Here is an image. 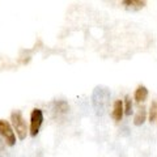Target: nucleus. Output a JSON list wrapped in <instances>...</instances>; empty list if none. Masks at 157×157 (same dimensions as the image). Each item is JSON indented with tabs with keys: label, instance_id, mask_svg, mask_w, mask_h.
I'll use <instances>...</instances> for the list:
<instances>
[{
	"label": "nucleus",
	"instance_id": "1",
	"mask_svg": "<svg viewBox=\"0 0 157 157\" xmlns=\"http://www.w3.org/2000/svg\"><path fill=\"white\" fill-rule=\"evenodd\" d=\"M11 123H12L13 131H14V134H16V136L20 140H25L26 136H28L29 128H28L25 118H24L21 114V111L16 110V111L12 113L11 114Z\"/></svg>",
	"mask_w": 157,
	"mask_h": 157
},
{
	"label": "nucleus",
	"instance_id": "2",
	"mask_svg": "<svg viewBox=\"0 0 157 157\" xmlns=\"http://www.w3.org/2000/svg\"><path fill=\"white\" fill-rule=\"evenodd\" d=\"M43 123V111L41 109H33L30 113V127H29V134L32 137H36L38 135L41 126Z\"/></svg>",
	"mask_w": 157,
	"mask_h": 157
},
{
	"label": "nucleus",
	"instance_id": "3",
	"mask_svg": "<svg viewBox=\"0 0 157 157\" xmlns=\"http://www.w3.org/2000/svg\"><path fill=\"white\" fill-rule=\"evenodd\" d=\"M0 136L6 140V143L8 145L13 147L16 144V134H14V131H13L12 124L9 123L8 121L0 119Z\"/></svg>",
	"mask_w": 157,
	"mask_h": 157
},
{
	"label": "nucleus",
	"instance_id": "4",
	"mask_svg": "<svg viewBox=\"0 0 157 157\" xmlns=\"http://www.w3.org/2000/svg\"><path fill=\"white\" fill-rule=\"evenodd\" d=\"M124 115V109H123V101L117 100L113 105V111H111V118L115 122H121L122 118Z\"/></svg>",
	"mask_w": 157,
	"mask_h": 157
},
{
	"label": "nucleus",
	"instance_id": "5",
	"mask_svg": "<svg viewBox=\"0 0 157 157\" xmlns=\"http://www.w3.org/2000/svg\"><path fill=\"white\" fill-rule=\"evenodd\" d=\"M147 98H148V89H147L144 85H139L135 89L134 100L137 102V104H141V102H144Z\"/></svg>",
	"mask_w": 157,
	"mask_h": 157
},
{
	"label": "nucleus",
	"instance_id": "6",
	"mask_svg": "<svg viewBox=\"0 0 157 157\" xmlns=\"http://www.w3.org/2000/svg\"><path fill=\"white\" fill-rule=\"evenodd\" d=\"M122 4L128 9H141L147 6V3L143 0H123Z\"/></svg>",
	"mask_w": 157,
	"mask_h": 157
},
{
	"label": "nucleus",
	"instance_id": "7",
	"mask_svg": "<svg viewBox=\"0 0 157 157\" xmlns=\"http://www.w3.org/2000/svg\"><path fill=\"white\" fill-rule=\"evenodd\" d=\"M145 121H147V110H145V107H141V109L137 110V113L134 117V124L141 126Z\"/></svg>",
	"mask_w": 157,
	"mask_h": 157
},
{
	"label": "nucleus",
	"instance_id": "8",
	"mask_svg": "<svg viewBox=\"0 0 157 157\" xmlns=\"http://www.w3.org/2000/svg\"><path fill=\"white\" fill-rule=\"evenodd\" d=\"M54 110H55L58 113V115L60 114H66V113L68 111V109H70V106H68V104L66 101H56L54 102Z\"/></svg>",
	"mask_w": 157,
	"mask_h": 157
},
{
	"label": "nucleus",
	"instance_id": "9",
	"mask_svg": "<svg viewBox=\"0 0 157 157\" xmlns=\"http://www.w3.org/2000/svg\"><path fill=\"white\" fill-rule=\"evenodd\" d=\"M123 109H124V114L126 115H131L132 113V101L130 96H126L123 100Z\"/></svg>",
	"mask_w": 157,
	"mask_h": 157
},
{
	"label": "nucleus",
	"instance_id": "10",
	"mask_svg": "<svg viewBox=\"0 0 157 157\" xmlns=\"http://www.w3.org/2000/svg\"><path fill=\"white\" fill-rule=\"evenodd\" d=\"M148 117H149V122H151V123H152V122H155V121L157 119V102H155V101H153V102L151 104Z\"/></svg>",
	"mask_w": 157,
	"mask_h": 157
}]
</instances>
